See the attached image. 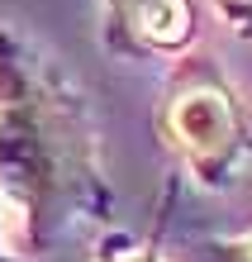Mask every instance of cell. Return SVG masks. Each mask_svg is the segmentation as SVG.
Here are the masks:
<instances>
[{
    "label": "cell",
    "instance_id": "cell-1",
    "mask_svg": "<svg viewBox=\"0 0 252 262\" xmlns=\"http://www.w3.org/2000/svg\"><path fill=\"white\" fill-rule=\"evenodd\" d=\"M76 138L19 62L0 57V200L29 248H48L81 191Z\"/></svg>",
    "mask_w": 252,
    "mask_h": 262
},
{
    "label": "cell",
    "instance_id": "cell-3",
    "mask_svg": "<svg viewBox=\"0 0 252 262\" xmlns=\"http://www.w3.org/2000/svg\"><path fill=\"white\" fill-rule=\"evenodd\" d=\"M119 19L133 29V38L171 48L191 34V0H114Z\"/></svg>",
    "mask_w": 252,
    "mask_h": 262
},
{
    "label": "cell",
    "instance_id": "cell-2",
    "mask_svg": "<svg viewBox=\"0 0 252 262\" xmlns=\"http://www.w3.org/2000/svg\"><path fill=\"white\" fill-rule=\"evenodd\" d=\"M167 134L200 172H219L238 148V115L219 86H186L167 105Z\"/></svg>",
    "mask_w": 252,
    "mask_h": 262
},
{
    "label": "cell",
    "instance_id": "cell-4",
    "mask_svg": "<svg viewBox=\"0 0 252 262\" xmlns=\"http://www.w3.org/2000/svg\"><path fill=\"white\" fill-rule=\"evenodd\" d=\"M210 262H252V234L247 238H233V243H214Z\"/></svg>",
    "mask_w": 252,
    "mask_h": 262
},
{
    "label": "cell",
    "instance_id": "cell-5",
    "mask_svg": "<svg viewBox=\"0 0 252 262\" xmlns=\"http://www.w3.org/2000/svg\"><path fill=\"white\" fill-rule=\"evenodd\" d=\"M219 5H224L228 14H247V10H252V0H219Z\"/></svg>",
    "mask_w": 252,
    "mask_h": 262
},
{
    "label": "cell",
    "instance_id": "cell-6",
    "mask_svg": "<svg viewBox=\"0 0 252 262\" xmlns=\"http://www.w3.org/2000/svg\"><path fill=\"white\" fill-rule=\"evenodd\" d=\"M105 262H157V253H129V257H105Z\"/></svg>",
    "mask_w": 252,
    "mask_h": 262
}]
</instances>
